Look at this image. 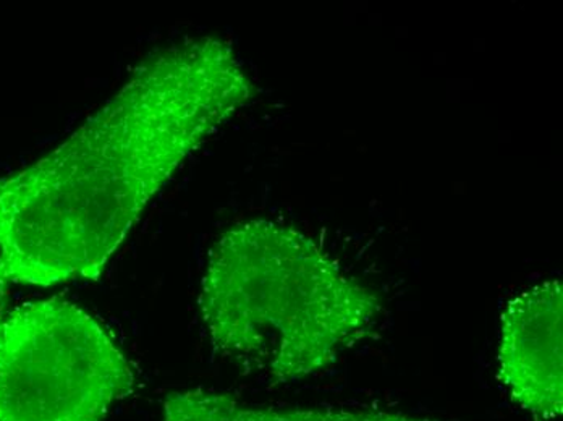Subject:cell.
Listing matches in <instances>:
<instances>
[{
	"label": "cell",
	"mask_w": 563,
	"mask_h": 421,
	"mask_svg": "<svg viewBox=\"0 0 563 421\" xmlns=\"http://www.w3.org/2000/svg\"><path fill=\"white\" fill-rule=\"evenodd\" d=\"M562 282L545 280L508 301L500 326L499 378L536 421L563 412Z\"/></svg>",
	"instance_id": "4"
},
{
	"label": "cell",
	"mask_w": 563,
	"mask_h": 421,
	"mask_svg": "<svg viewBox=\"0 0 563 421\" xmlns=\"http://www.w3.org/2000/svg\"><path fill=\"white\" fill-rule=\"evenodd\" d=\"M379 297L303 232L269 219L227 231L209 252L199 313L212 347L271 383L324 372L371 334Z\"/></svg>",
	"instance_id": "2"
},
{
	"label": "cell",
	"mask_w": 563,
	"mask_h": 421,
	"mask_svg": "<svg viewBox=\"0 0 563 421\" xmlns=\"http://www.w3.org/2000/svg\"><path fill=\"white\" fill-rule=\"evenodd\" d=\"M164 421H438L376 409L253 406L230 394L187 389L164 400Z\"/></svg>",
	"instance_id": "5"
},
{
	"label": "cell",
	"mask_w": 563,
	"mask_h": 421,
	"mask_svg": "<svg viewBox=\"0 0 563 421\" xmlns=\"http://www.w3.org/2000/svg\"><path fill=\"white\" fill-rule=\"evenodd\" d=\"M253 92L218 37L144 60L70 139L0 179V265L10 282L101 276L154 195Z\"/></svg>",
	"instance_id": "1"
},
{
	"label": "cell",
	"mask_w": 563,
	"mask_h": 421,
	"mask_svg": "<svg viewBox=\"0 0 563 421\" xmlns=\"http://www.w3.org/2000/svg\"><path fill=\"white\" fill-rule=\"evenodd\" d=\"M132 363L71 301H30L0 328V421H102L135 388Z\"/></svg>",
	"instance_id": "3"
},
{
	"label": "cell",
	"mask_w": 563,
	"mask_h": 421,
	"mask_svg": "<svg viewBox=\"0 0 563 421\" xmlns=\"http://www.w3.org/2000/svg\"><path fill=\"white\" fill-rule=\"evenodd\" d=\"M9 284L10 279L3 272L2 265H0V328H2L3 320H5L7 301H9Z\"/></svg>",
	"instance_id": "6"
}]
</instances>
